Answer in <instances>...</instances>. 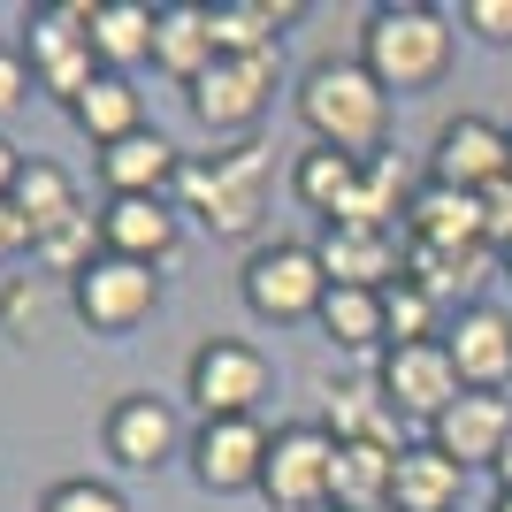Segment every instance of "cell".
Wrapping results in <instances>:
<instances>
[{"mask_svg": "<svg viewBox=\"0 0 512 512\" xmlns=\"http://www.w3.org/2000/svg\"><path fill=\"white\" fill-rule=\"evenodd\" d=\"M490 512H512V490H497V497H490Z\"/></svg>", "mask_w": 512, "mask_h": 512, "instance_id": "cell-40", "label": "cell"}, {"mask_svg": "<svg viewBox=\"0 0 512 512\" xmlns=\"http://www.w3.org/2000/svg\"><path fill=\"white\" fill-rule=\"evenodd\" d=\"M505 176H512V138L490 115H451L428 138V184H444V192H490Z\"/></svg>", "mask_w": 512, "mask_h": 512, "instance_id": "cell-12", "label": "cell"}, {"mask_svg": "<svg viewBox=\"0 0 512 512\" xmlns=\"http://www.w3.org/2000/svg\"><path fill=\"white\" fill-rule=\"evenodd\" d=\"M268 176H276V161H268L260 138H230V146L199 153V161L184 153L176 207L192 214L199 230H214V237H230V245L253 253L260 245V214H268Z\"/></svg>", "mask_w": 512, "mask_h": 512, "instance_id": "cell-3", "label": "cell"}, {"mask_svg": "<svg viewBox=\"0 0 512 512\" xmlns=\"http://www.w3.org/2000/svg\"><path fill=\"white\" fill-rule=\"evenodd\" d=\"M69 314L85 321L92 337H138V329L161 314V268L100 253L85 276L69 283Z\"/></svg>", "mask_w": 512, "mask_h": 512, "instance_id": "cell-7", "label": "cell"}, {"mask_svg": "<svg viewBox=\"0 0 512 512\" xmlns=\"http://www.w3.org/2000/svg\"><path fill=\"white\" fill-rule=\"evenodd\" d=\"M459 31L482 46H512V0H459Z\"/></svg>", "mask_w": 512, "mask_h": 512, "instance_id": "cell-35", "label": "cell"}, {"mask_svg": "<svg viewBox=\"0 0 512 512\" xmlns=\"http://www.w3.org/2000/svg\"><path fill=\"white\" fill-rule=\"evenodd\" d=\"M352 512H398V505H352Z\"/></svg>", "mask_w": 512, "mask_h": 512, "instance_id": "cell-41", "label": "cell"}, {"mask_svg": "<svg viewBox=\"0 0 512 512\" xmlns=\"http://www.w3.org/2000/svg\"><path fill=\"white\" fill-rule=\"evenodd\" d=\"M321 428H329L337 444H398V413L383 406V390H375V383H344V390H329V413H321Z\"/></svg>", "mask_w": 512, "mask_h": 512, "instance_id": "cell-29", "label": "cell"}, {"mask_svg": "<svg viewBox=\"0 0 512 512\" xmlns=\"http://www.w3.org/2000/svg\"><path fill=\"white\" fill-rule=\"evenodd\" d=\"M314 253H321V276L344 283V291H390L406 276V230H352V222H337V230L314 237Z\"/></svg>", "mask_w": 512, "mask_h": 512, "instance_id": "cell-18", "label": "cell"}, {"mask_svg": "<svg viewBox=\"0 0 512 512\" xmlns=\"http://www.w3.org/2000/svg\"><path fill=\"white\" fill-rule=\"evenodd\" d=\"M153 23H161L153 0H92V54H100V69L138 77L153 62Z\"/></svg>", "mask_w": 512, "mask_h": 512, "instance_id": "cell-20", "label": "cell"}, {"mask_svg": "<svg viewBox=\"0 0 512 512\" xmlns=\"http://www.w3.org/2000/svg\"><path fill=\"white\" fill-rule=\"evenodd\" d=\"M490 474H497V490H512V436H505V451H497V467H490Z\"/></svg>", "mask_w": 512, "mask_h": 512, "instance_id": "cell-39", "label": "cell"}, {"mask_svg": "<svg viewBox=\"0 0 512 512\" xmlns=\"http://www.w3.org/2000/svg\"><path fill=\"white\" fill-rule=\"evenodd\" d=\"M268 444H276V428L260 421V413H237V421H199L184 459H192V482L207 497H260Z\"/></svg>", "mask_w": 512, "mask_h": 512, "instance_id": "cell-11", "label": "cell"}, {"mask_svg": "<svg viewBox=\"0 0 512 512\" xmlns=\"http://www.w3.org/2000/svg\"><path fill=\"white\" fill-rule=\"evenodd\" d=\"M207 23H214V54H276V39H283V23H299V8L291 0H214L207 8Z\"/></svg>", "mask_w": 512, "mask_h": 512, "instance_id": "cell-28", "label": "cell"}, {"mask_svg": "<svg viewBox=\"0 0 512 512\" xmlns=\"http://www.w3.org/2000/svg\"><path fill=\"white\" fill-rule=\"evenodd\" d=\"M383 299H390V344H428V337H444V306L428 299L421 283L398 276Z\"/></svg>", "mask_w": 512, "mask_h": 512, "instance_id": "cell-31", "label": "cell"}, {"mask_svg": "<svg viewBox=\"0 0 512 512\" xmlns=\"http://www.w3.org/2000/svg\"><path fill=\"white\" fill-rule=\"evenodd\" d=\"M237 299H245L253 321H268V329H299V321H314L321 299H329L321 253L299 245V237H260L253 253H245V268H237Z\"/></svg>", "mask_w": 512, "mask_h": 512, "instance_id": "cell-4", "label": "cell"}, {"mask_svg": "<svg viewBox=\"0 0 512 512\" xmlns=\"http://www.w3.org/2000/svg\"><path fill=\"white\" fill-rule=\"evenodd\" d=\"M276 85H283V54H214V69L184 92V107L214 146H230V138L260 130V115L276 107Z\"/></svg>", "mask_w": 512, "mask_h": 512, "instance_id": "cell-5", "label": "cell"}, {"mask_svg": "<svg viewBox=\"0 0 512 512\" xmlns=\"http://www.w3.org/2000/svg\"><path fill=\"white\" fill-rule=\"evenodd\" d=\"M505 436H512V398L505 390H459V398L436 413V428H428V444L444 451V459H459L467 474H490Z\"/></svg>", "mask_w": 512, "mask_h": 512, "instance_id": "cell-15", "label": "cell"}, {"mask_svg": "<svg viewBox=\"0 0 512 512\" xmlns=\"http://www.w3.org/2000/svg\"><path fill=\"white\" fill-rule=\"evenodd\" d=\"M153 69H161L169 85H184V92L207 77V69H214V23H207V8H192V0L161 8V23H153Z\"/></svg>", "mask_w": 512, "mask_h": 512, "instance_id": "cell-22", "label": "cell"}, {"mask_svg": "<svg viewBox=\"0 0 512 512\" xmlns=\"http://www.w3.org/2000/svg\"><path fill=\"white\" fill-rule=\"evenodd\" d=\"M444 352L467 390H512V314L497 299H467L444 321Z\"/></svg>", "mask_w": 512, "mask_h": 512, "instance_id": "cell-14", "label": "cell"}, {"mask_svg": "<svg viewBox=\"0 0 512 512\" xmlns=\"http://www.w3.org/2000/svg\"><path fill=\"white\" fill-rule=\"evenodd\" d=\"M31 92H39V85H31V62H23V46L0 39V130H8V115H16Z\"/></svg>", "mask_w": 512, "mask_h": 512, "instance_id": "cell-36", "label": "cell"}, {"mask_svg": "<svg viewBox=\"0 0 512 512\" xmlns=\"http://www.w3.org/2000/svg\"><path fill=\"white\" fill-rule=\"evenodd\" d=\"M16 253H31V230H23V214L0 199V260H16Z\"/></svg>", "mask_w": 512, "mask_h": 512, "instance_id": "cell-37", "label": "cell"}, {"mask_svg": "<svg viewBox=\"0 0 512 512\" xmlns=\"http://www.w3.org/2000/svg\"><path fill=\"white\" fill-rule=\"evenodd\" d=\"M459 62V16L428 8V0H383L367 8L360 23V69L390 100H413V92H436Z\"/></svg>", "mask_w": 512, "mask_h": 512, "instance_id": "cell-1", "label": "cell"}, {"mask_svg": "<svg viewBox=\"0 0 512 512\" xmlns=\"http://www.w3.org/2000/svg\"><path fill=\"white\" fill-rule=\"evenodd\" d=\"M107 245H100V207H85V214H69L62 230H46L39 245H31V260H39V276H62V283H77L100 260Z\"/></svg>", "mask_w": 512, "mask_h": 512, "instance_id": "cell-30", "label": "cell"}, {"mask_svg": "<svg viewBox=\"0 0 512 512\" xmlns=\"http://www.w3.org/2000/svg\"><path fill=\"white\" fill-rule=\"evenodd\" d=\"M474 207H482V245L505 260L512 253V176H505V184H490V192H474Z\"/></svg>", "mask_w": 512, "mask_h": 512, "instance_id": "cell-34", "label": "cell"}, {"mask_svg": "<svg viewBox=\"0 0 512 512\" xmlns=\"http://www.w3.org/2000/svg\"><path fill=\"white\" fill-rule=\"evenodd\" d=\"M505 138H512V123H505Z\"/></svg>", "mask_w": 512, "mask_h": 512, "instance_id": "cell-43", "label": "cell"}, {"mask_svg": "<svg viewBox=\"0 0 512 512\" xmlns=\"http://www.w3.org/2000/svg\"><path fill=\"white\" fill-rule=\"evenodd\" d=\"M276 390V360L253 337H199L184 360V398L199 406V421H237L260 413V398Z\"/></svg>", "mask_w": 512, "mask_h": 512, "instance_id": "cell-6", "label": "cell"}, {"mask_svg": "<svg viewBox=\"0 0 512 512\" xmlns=\"http://www.w3.org/2000/svg\"><path fill=\"white\" fill-rule=\"evenodd\" d=\"M398 230H406V245H421V253H474V245H482V207H474V192L421 184ZM482 253H490V245H482Z\"/></svg>", "mask_w": 512, "mask_h": 512, "instance_id": "cell-19", "label": "cell"}, {"mask_svg": "<svg viewBox=\"0 0 512 512\" xmlns=\"http://www.w3.org/2000/svg\"><path fill=\"white\" fill-rule=\"evenodd\" d=\"M69 123L85 130L92 153H100V146H115V138H130V130H146V92H138V77L100 69V77H92V92L69 107Z\"/></svg>", "mask_w": 512, "mask_h": 512, "instance_id": "cell-26", "label": "cell"}, {"mask_svg": "<svg viewBox=\"0 0 512 512\" xmlns=\"http://www.w3.org/2000/svg\"><path fill=\"white\" fill-rule=\"evenodd\" d=\"M291 115L306 123V146L352 153V161H375L390 153V92L360 69V54H329L291 85Z\"/></svg>", "mask_w": 512, "mask_h": 512, "instance_id": "cell-2", "label": "cell"}, {"mask_svg": "<svg viewBox=\"0 0 512 512\" xmlns=\"http://www.w3.org/2000/svg\"><path fill=\"white\" fill-rule=\"evenodd\" d=\"M459 497H467V467L459 459H444L428 436L398 451V482H390L398 512H459Z\"/></svg>", "mask_w": 512, "mask_h": 512, "instance_id": "cell-21", "label": "cell"}, {"mask_svg": "<svg viewBox=\"0 0 512 512\" xmlns=\"http://www.w3.org/2000/svg\"><path fill=\"white\" fill-rule=\"evenodd\" d=\"M23 161H31V153H23L16 138H8V130H0V199L16 192V176H23Z\"/></svg>", "mask_w": 512, "mask_h": 512, "instance_id": "cell-38", "label": "cell"}, {"mask_svg": "<svg viewBox=\"0 0 512 512\" xmlns=\"http://www.w3.org/2000/svg\"><path fill=\"white\" fill-rule=\"evenodd\" d=\"M54 314V299H46V283L39 276H16V283H0V337H16L31 344L39 337V321Z\"/></svg>", "mask_w": 512, "mask_h": 512, "instance_id": "cell-32", "label": "cell"}, {"mask_svg": "<svg viewBox=\"0 0 512 512\" xmlns=\"http://www.w3.org/2000/svg\"><path fill=\"white\" fill-rule=\"evenodd\" d=\"M184 444H192V428H184L176 398H161V390H123L100 413V451L123 474H161L169 459H184Z\"/></svg>", "mask_w": 512, "mask_h": 512, "instance_id": "cell-9", "label": "cell"}, {"mask_svg": "<svg viewBox=\"0 0 512 512\" xmlns=\"http://www.w3.org/2000/svg\"><path fill=\"white\" fill-rule=\"evenodd\" d=\"M8 207L23 214V230H31V245H39L46 230H62L69 214H85V192H77V176L62 169V161H46V153H31L16 176V192H8Z\"/></svg>", "mask_w": 512, "mask_h": 512, "instance_id": "cell-24", "label": "cell"}, {"mask_svg": "<svg viewBox=\"0 0 512 512\" xmlns=\"http://www.w3.org/2000/svg\"><path fill=\"white\" fill-rule=\"evenodd\" d=\"M329 474H337V436L321 421H283L260 467V505L268 512H329Z\"/></svg>", "mask_w": 512, "mask_h": 512, "instance_id": "cell-10", "label": "cell"}, {"mask_svg": "<svg viewBox=\"0 0 512 512\" xmlns=\"http://www.w3.org/2000/svg\"><path fill=\"white\" fill-rule=\"evenodd\" d=\"M314 329L337 344V352H352V360L390 352V299H383V291H344V283H329V299H321Z\"/></svg>", "mask_w": 512, "mask_h": 512, "instance_id": "cell-23", "label": "cell"}, {"mask_svg": "<svg viewBox=\"0 0 512 512\" xmlns=\"http://www.w3.org/2000/svg\"><path fill=\"white\" fill-rule=\"evenodd\" d=\"M39 512H130V497L115 490V482H100V474H62V482L39 497Z\"/></svg>", "mask_w": 512, "mask_h": 512, "instance_id": "cell-33", "label": "cell"}, {"mask_svg": "<svg viewBox=\"0 0 512 512\" xmlns=\"http://www.w3.org/2000/svg\"><path fill=\"white\" fill-rule=\"evenodd\" d=\"M92 169H100L107 199H176L184 153H176V138H161V130L146 123V130H130V138H115V146H100Z\"/></svg>", "mask_w": 512, "mask_h": 512, "instance_id": "cell-17", "label": "cell"}, {"mask_svg": "<svg viewBox=\"0 0 512 512\" xmlns=\"http://www.w3.org/2000/svg\"><path fill=\"white\" fill-rule=\"evenodd\" d=\"M497 268H505V283H512V253H505V260H497Z\"/></svg>", "mask_w": 512, "mask_h": 512, "instance_id": "cell-42", "label": "cell"}, {"mask_svg": "<svg viewBox=\"0 0 512 512\" xmlns=\"http://www.w3.org/2000/svg\"><path fill=\"white\" fill-rule=\"evenodd\" d=\"M100 245L115 260L176 268V253H184V207L176 199H100Z\"/></svg>", "mask_w": 512, "mask_h": 512, "instance_id": "cell-16", "label": "cell"}, {"mask_svg": "<svg viewBox=\"0 0 512 512\" xmlns=\"http://www.w3.org/2000/svg\"><path fill=\"white\" fill-rule=\"evenodd\" d=\"M360 169L367 161H352V153L306 146V153H291V199H299L306 214H321V230H329V222H344V207L360 192Z\"/></svg>", "mask_w": 512, "mask_h": 512, "instance_id": "cell-25", "label": "cell"}, {"mask_svg": "<svg viewBox=\"0 0 512 512\" xmlns=\"http://www.w3.org/2000/svg\"><path fill=\"white\" fill-rule=\"evenodd\" d=\"M375 390H383L390 413H406V421L436 428V413H444L467 383H459V367H451L444 337H428V344H390L383 367H375Z\"/></svg>", "mask_w": 512, "mask_h": 512, "instance_id": "cell-13", "label": "cell"}, {"mask_svg": "<svg viewBox=\"0 0 512 512\" xmlns=\"http://www.w3.org/2000/svg\"><path fill=\"white\" fill-rule=\"evenodd\" d=\"M23 62H31V85L46 100L77 107L100 77V54H92V0H62V8H46L31 16V46H23Z\"/></svg>", "mask_w": 512, "mask_h": 512, "instance_id": "cell-8", "label": "cell"}, {"mask_svg": "<svg viewBox=\"0 0 512 512\" xmlns=\"http://www.w3.org/2000/svg\"><path fill=\"white\" fill-rule=\"evenodd\" d=\"M398 451H406V444H337V474H329V512L390 505V482H398Z\"/></svg>", "mask_w": 512, "mask_h": 512, "instance_id": "cell-27", "label": "cell"}]
</instances>
